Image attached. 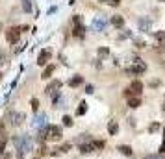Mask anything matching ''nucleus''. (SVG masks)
Segmentation results:
<instances>
[{"instance_id": "9", "label": "nucleus", "mask_w": 165, "mask_h": 159, "mask_svg": "<svg viewBox=\"0 0 165 159\" xmlns=\"http://www.w3.org/2000/svg\"><path fill=\"white\" fill-rule=\"evenodd\" d=\"M59 87H61V82H59V80H54V82H50V83L46 85L45 93H46V94H54V93H58Z\"/></svg>"}, {"instance_id": "34", "label": "nucleus", "mask_w": 165, "mask_h": 159, "mask_svg": "<svg viewBox=\"0 0 165 159\" xmlns=\"http://www.w3.org/2000/svg\"><path fill=\"white\" fill-rule=\"evenodd\" d=\"M0 30H2V24H0Z\"/></svg>"}, {"instance_id": "21", "label": "nucleus", "mask_w": 165, "mask_h": 159, "mask_svg": "<svg viewBox=\"0 0 165 159\" xmlns=\"http://www.w3.org/2000/svg\"><path fill=\"white\" fill-rule=\"evenodd\" d=\"M139 28H141L143 31H147V30L150 28V20H145V19H139Z\"/></svg>"}, {"instance_id": "19", "label": "nucleus", "mask_w": 165, "mask_h": 159, "mask_svg": "<svg viewBox=\"0 0 165 159\" xmlns=\"http://www.w3.org/2000/svg\"><path fill=\"white\" fill-rule=\"evenodd\" d=\"M85 111H87V104H85V102H80V106H78V109H76V115L82 117Z\"/></svg>"}, {"instance_id": "7", "label": "nucleus", "mask_w": 165, "mask_h": 159, "mask_svg": "<svg viewBox=\"0 0 165 159\" xmlns=\"http://www.w3.org/2000/svg\"><path fill=\"white\" fill-rule=\"evenodd\" d=\"M106 24H108V22H106V19H104V17H97V19L93 20V26H91V28H93L95 31H104Z\"/></svg>"}, {"instance_id": "5", "label": "nucleus", "mask_w": 165, "mask_h": 159, "mask_svg": "<svg viewBox=\"0 0 165 159\" xmlns=\"http://www.w3.org/2000/svg\"><path fill=\"white\" fill-rule=\"evenodd\" d=\"M24 119H26V117H24V113H19V111H11V113L7 115V124H11V126H20Z\"/></svg>"}, {"instance_id": "1", "label": "nucleus", "mask_w": 165, "mask_h": 159, "mask_svg": "<svg viewBox=\"0 0 165 159\" xmlns=\"http://www.w3.org/2000/svg\"><path fill=\"white\" fill-rule=\"evenodd\" d=\"M13 144L19 150V157H22L26 152L32 150V137L30 135H17V137H13Z\"/></svg>"}, {"instance_id": "22", "label": "nucleus", "mask_w": 165, "mask_h": 159, "mask_svg": "<svg viewBox=\"0 0 165 159\" xmlns=\"http://www.w3.org/2000/svg\"><path fill=\"white\" fill-rule=\"evenodd\" d=\"M22 9L26 13H30L32 11V0H22Z\"/></svg>"}, {"instance_id": "10", "label": "nucleus", "mask_w": 165, "mask_h": 159, "mask_svg": "<svg viewBox=\"0 0 165 159\" xmlns=\"http://www.w3.org/2000/svg\"><path fill=\"white\" fill-rule=\"evenodd\" d=\"M95 150H97V148H95V139L89 141V143L80 144V152H82V154H91V152H95Z\"/></svg>"}, {"instance_id": "6", "label": "nucleus", "mask_w": 165, "mask_h": 159, "mask_svg": "<svg viewBox=\"0 0 165 159\" xmlns=\"http://www.w3.org/2000/svg\"><path fill=\"white\" fill-rule=\"evenodd\" d=\"M50 57H52V50H50V48H45V50H41V52H39V56H37V65H39V67H45V65H48Z\"/></svg>"}, {"instance_id": "32", "label": "nucleus", "mask_w": 165, "mask_h": 159, "mask_svg": "<svg viewBox=\"0 0 165 159\" xmlns=\"http://www.w3.org/2000/svg\"><path fill=\"white\" fill-rule=\"evenodd\" d=\"M145 159H162V156H147Z\"/></svg>"}, {"instance_id": "4", "label": "nucleus", "mask_w": 165, "mask_h": 159, "mask_svg": "<svg viewBox=\"0 0 165 159\" xmlns=\"http://www.w3.org/2000/svg\"><path fill=\"white\" fill-rule=\"evenodd\" d=\"M45 130H46V139H48V141H59V139L63 137V132H61L59 126L48 124V126H45Z\"/></svg>"}, {"instance_id": "3", "label": "nucleus", "mask_w": 165, "mask_h": 159, "mask_svg": "<svg viewBox=\"0 0 165 159\" xmlns=\"http://www.w3.org/2000/svg\"><path fill=\"white\" fill-rule=\"evenodd\" d=\"M145 72H147V63H145L143 59L136 57L134 63H132V67H130V74H134V76H141V74H145Z\"/></svg>"}, {"instance_id": "27", "label": "nucleus", "mask_w": 165, "mask_h": 159, "mask_svg": "<svg viewBox=\"0 0 165 159\" xmlns=\"http://www.w3.org/2000/svg\"><path fill=\"white\" fill-rule=\"evenodd\" d=\"M4 148H6V137H0V156L4 152Z\"/></svg>"}, {"instance_id": "12", "label": "nucleus", "mask_w": 165, "mask_h": 159, "mask_svg": "<svg viewBox=\"0 0 165 159\" xmlns=\"http://www.w3.org/2000/svg\"><path fill=\"white\" fill-rule=\"evenodd\" d=\"M117 150H119L123 156H126V157H132V156H134V150H132L130 146H126V144H121V146H117Z\"/></svg>"}, {"instance_id": "11", "label": "nucleus", "mask_w": 165, "mask_h": 159, "mask_svg": "<svg viewBox=\"0 0 165 159\" xmlns=\"http://www.w3.org/2000/svg\"><path fill=\"white\" fill-rule=\"evenodd\" d=\"M72 35L78 37V39H82V37L85 35V26H82V24H74V28H72Z\"/></svg>"}, {"instance_id": "18", "label": "nucleus", "mask_w": 165, "mask_h": 159, "mask_svg": "<svg viewBox=\"0 0 165 159\" xmlns=\"http://www.w3.org/2000/svg\"><path fill=\"white\" fill-rule=\"evenodd\" d=\"M45 120H46V115H43V113H41V115H39V117L33 120V126H35V128H39V126H45Z\"/></svg>"}, {"instance_id": "16", "label": "nucleus", "mask_w": 165, "mask_h": 159, "mask_svg": "<svg viewBox=\"0 0 165 159\" xmlns=\"http://www.w3.org/2000/svg\"><path fill=\"white\" fill-rule=\"evenodd\" d=\"M108 133H110V135H117V133H119V124H117L115 120H111V122L108 124Z\"/></svg>"}, {"instance_id": "8", "label": "nucleus", "mask_w": 165, "mask_h": 159, "mask_svg": "<svg viewBox=\"0 0 165 159\" xmlns=\"http://www.w3.org/2000/svg\"><path fill=\"white\" fill-rule=\"evenodd\" d=\"M130 91H132V96H139L143 93V83L139 80H134L132 85H130Z\"/></svg>"}, {"instance_id": "29", "label": "nucleus", "mask_w": 165, "mask_h": 159, "mask_svg": "<svg viewBox=\"0 0 165 159\" xmlns=\"http://www.w3.org/2000/svg\"><path fill=\"white\" fill-rule=\"evenodd\" d=\"M106 4H110V6H119L121 4V0H104Z\"/></svg>"}, {"instance_id": "15", "label": "nucleus", "mask_w": 165, "mask_h": 159, "mask_svg": "<svg viewBox=\"0 0 165 159\" xmlns=\"http://www.w3.org/2000/svg\"><path fill=\"white\" fill-rule=\"evenodd\" d=\"M82 83H84V78H82L80 74H76L74 78L69 80V85H71V87H78V85H82Z\"/></svg>"}, {"instance_id": "35", "label": "nucleus", "mask_w": 165, "mask_h": 159, "mask_svg": "<svg viewBox=\"0 0 165 159\" xmlns=\"http://www.w3.org/2000/svg\"><path fill=\"white\" fill-rule=\"evenodd\" d=\"M0 78H2V74H0Z\"/></svg>"}, {"instance_id": "33", "label": "nucleus", "mask_w": 165, "mask_h": 159, "mask_svg": "<svg viewBox=\"0 0 165 159\" xmlns=\"http://www.w3.org/2000/svg\"><path fill=\"white\" fill-rule=\"evenodd\" d=\"M33 159H41V157H33Z\"/></svg>"}, {"instance_id": "30", "label": "nucleus", "mask_w": 165, "mask_h": 159, "mask_svg": "<svg viewBox=\"0 0 165 159\" xmlns=\"http://www.w3.org/2000/svg\"><path fill=\"white\" fill-rule=\"evenodd\" d=\"M0 63H6V54L0 50Z\"/></svg>"}, {"instance_id": "20", "label": "nucleus", "mask_w": 165, "mask_h": 159, "mask_svg": "<svg viewBox=\"0 0 165 159\" xmlns=\"http://www.w3.org/2000/svg\"><path fill=\"white\" fill-rule=\"evenodd\" d=\"M162 130V124L160 122H152L150 126H149V133H156V132H160Z\"/></svg>"}, {"instance_id": "17", "label": "nucleus", "mask_w": 165, "mask_h": 159, "mask_svg": "<svg viewBox=\"0 0 165 159\" xmlns=\"http://www.w3.org/2000/svg\"><path fill=\"white\" fill-rule=\"evenodd\" d=\"M128 106H130L132 109L139 107V106H141V98H139V96H132V98H128Z\"/></svg>"}, {"instance_id": "23", "label": "nucleus", "mask_w": 165, "mask_h": 159, "mask_svg": "<svg viewBox=\"0 0 165 159\" xmlns=\"http://www.w3.org/2000/svg\"><path fill=\"white\" fill-rule=\"evenodd\" d=\"M134 44H136V46H137V48H145V46H147V44H145V41H143V39H134Z\"/></svg>"}, {"instance_id": "2", "label": "nucleus", "mask_w": 165, "mask_h": 159, "mask_svg": "<svg viewBox=\"0 0 165 159\" xmlns=\"http://www.w3.org/2000/svg\"><path fill=\"white\" fill-rule=\"evenodd\" d=\"M20 33H22L20 26H11V28H7V31H6V41H7L9 44H17L19 39H20Z\"/></svg>"}, {"instance_id": "28", "label": "nucleus", "mask_w": 165, "mask_h": 159, "mask_svg": "<svg viewBox=\"0 0 165 159\" xmlns=\"http://www.w3.org/2000/svg\"><path fill=\"white\" fill-rule=\"evenodd\" d=\"M165 154V128H163V141H162V146H160V156Z\"/></svg>"}, {"instance_id": "14", "label": "nucleus", "mask_w": 165, "mask_h": 159, "mask_svg": "<svg viewBox=\"0 0 165 159\" xmlns=\"http://www.w3.org/2000/svg\"><path fill=\"white\" fill-rule=\"evenodd\" d=\"M54 70H56V67H54V65H46V69L43 70L41 78H43V80H48V78L52 76V72H54Z\"/></svg>"}, {"instance_id": "26", "label": "nucleus", "mask_w": 165, "mask_h": 159, "mask_svg": "<svg viewBox=\"0 0 165 159\" xmlns=\"http://www.w3.org/2000/svg\"><path fill=\"white\" fill-rule=\"evenodd\" d=\"M32 109H33V111L39 109V102H37V98H32Z\"/></svg>"}, {"instance_id": "31", "label": "nucleus", "mask_w": 165, "mask_h": 159, "mask_svg": "<svg viewBox=\"0 0 165 159\" xmlns=\"http://www.w3.org/2000/svg\"><path fill=\"white\" fill-rule=\"evenodd\" d=\"M85 93L91 94V93H93V85H87V87H85Z\"/></svg>"}, {"instance_id": "24", "label": "nucleus", "mask_w": 165, "mask_h": 159, "mask_svg": "<svg viewBox=\"0 0 165 159\" xmlns=\"http://www.w3.org/2000/svg\"><path fill=\"white\" fill-rule=\"evenodd\" d=\"M63 126H72V119H71L69 115L63 117Z\"/></svg>"}, {"instance_id": "13", "label": "nucleus", "mask_w": 165, "mask_h": 159, "mask_svg": "<svg viewBox=\"0 0 165 159\" xmlns=\"http://www.w3.org/2000/svg\"><path fill=\"white\" fill-rule=\"evenodd\" d=\"M111 24H113L115 28H123V26H124V19H123L121 15H113V17H111Z\"/></svg>"}, {"instance_id": "25", "label": "nucleus", "mask_w": 165, "mask_h": 159, "mask_svg": "<svg viewBox=\"0 0 165 159\" xmlns=\"http://www.w3.org/2000/svg\"><path fill=\"white\" fill-rule=\"evenodd\" d=\"M108 54H110V50H108V48H98V56H100V57H106Z\"/></svg>"}]
</instances>
